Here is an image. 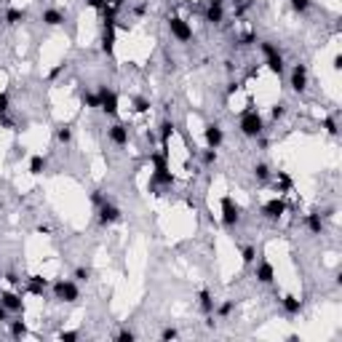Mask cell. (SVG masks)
Segmentation results:
<instances>
[{
	"instance_id": "6da1fadb",
	"label": "cell",
	"mask_w": 342,
	"mask_h": 342,
	"mask_svg": "<svg viewBox=\"0 0 342 342\" xmlns=\"http://www.w3.org/2000/svg\"><path fill=\"white\" fill-rule=\"evenodd\" d=\"M166 158H169V153H163V150H161V153L150 155V163H153V179H150V190H155L158 185H174V182H176V176L171 174Z\"/></svg>"
},
{
	"instance_id": "7a4b0ae2",
	"label": "cell",
	"mask_w": 342,
	"mask_h": 342,
	"mask_svg": "<svg viewBox=\"0 0 342 342\" xmlns=\"http://www.w3.org/2000/svg\"><path fill=\"white\" fill-rule=\"evenodd\" d=\"M262 131H265V121H262V115L254 110V102L249 99L246 110H243V115H241V134L249 136V139H256Z\"/></svg>"
},
{
	"instance_id": "3957f363",
	"label": "cell",
	"mask_w": 342,
	"mask_h": 342,
	"mask_svg": "<svg viewBox=\"0 0 342 342\" xmlns=\"http://www.w3.org/2000/svg\"><path fill=\"white\" fill-rule=\"evenodd\" d=\"M96 219H99V225L107 227V225H118L123 219V214L113 201H104L102 206H96Z\"/></svg>"
},
{
	"instance_id": "277c9868",
	"label": "cell",
	"mask_w": 342,
	"mask_h": 342,
	"mask_svg": "<svg viewBox=\"0 0 342 342\" xmlns=\"http://www.w3.org/2000/svg\"><path fill=\"white\" fill-rule=\"evenodd\" d=\"M96 96H99V110L102 113H107L110 118L118 115V94L113 88H107V86H99L96 88Z\"/></svg>"
},
{
	"instance_id": "5b68a950",
	"label": "cell",
	"mask_w": 342,
	"mask_h": 342,
	"mask_svg": "<svg viewBox=\"0 0 342 342\" xmlns=\"http://www.w3.org/2000/svg\"><path fill=\"white\" fill-rule=\"evenodd\" d=\"M54 297L59 302H75V299H81V289H78L75 281H56L54 284Z\"/></svg>"
},
{
	"instance_id": "8992f818",
	"label": "cell",
	"mask_w": 342,
	"mask_h": 342,
	"mask_svg": "<svg viewBox=\"0 0 342 342\" xmlns=\"http://www.w3.org/2000/svg\"><path fill=\"white\" fill-rule=\"evenodd\" d=\"M169 32L179 43H190V41H193V27H190L182 16H169Z\"/></svg>"
},
{
	"instance_id": "52a82bcc",
	"label": "cell",
	"mask_w": 342,
	"mask_h": 342,
	"mask_svg": "<svg viewBox=\"0 0 342 342\" xmlns=\"http://www.w3.org/2000/svg\"><path fill=\"white\" fill-rule=\"evenodd\" d=\"M238 222H241V209L235 206V201L230 198V195H225V198H222V225L235 227Z\"/></svg>"
},
{
	"instance_id": "ba28073f",
	"label": "cell",
	"mask_w": 342,
	"mask_h": 342,
	"mask_svg": "<svg viewBox=\"0 0 342 342\" xmlns=\"http://www.w3.org/2000/svg\"><path fill=\"white\" fill-rule=\"evenodd\" d=\"M115 30H118L115 19H104V35H102V51H104V56H113L115 54Z\"/></svg>"
},
{
	"instance_id": "9c48e42d",
	"label": "cell",
	"mask_w": 342,
	"mask_h": 342,
	"mask_svg": "<svg viewBox=\"0 0 342 342\" xmlns=\"http://www.w3.org/2000/svg\"><path fill=\"white\" fill-rule=\"evenodd\" d=\"M284 214H286V201L284 198H270L265 206H262V216H265V219H270V222L281 219Z\"/></svg>"
},
{
	"instance_id": "30bf717a",
	"label": "cell",
	"mask_w": 342,
	"mask_h": 342,
	"mask_svg": "<svg viewBox=\"0 0 342 342\" xmlns=\"http://www.w3.org/2000/svg\"><path fill=\"white\" fill-rule=\"evenodd\" d=\"M289 86H292L297 94L307 88V64H294L292 67V78H289Z\"/></svg>"
},
{
	"instance_id": "8fae6325",
	"label": "cell",
	"mask_w": 342,
	"mask_h": 342,
	"mask_svg": "<svg viewBox=\"0 0 342 342\" xmlns=\"http://www.w3.org/2000/svg\"><path fill=\"white\" fill-rule=\"evenodd\" d=\"M206 22L209 24H222L225 22V0H209L206 5Z\"/></svg>"
},
{
	"instance_id": "7c38bea8",
	"label": "cell",
	"mask_w": 342,
	"mask_h": 342,
	"mask_svg": "<svg viewBox=\"0 0 342 342\" xmlns=\"http://www.w3.org/2000/svg\"><path fill=\"white\" fill-rule=\"evenodd\" d=\"M107 139L118 144V147H126L128 144V126L126 123H113V126L107 128Z\"/></svg>"
},
{
	"instance_id": "4fadbf2b",
	"label": "cell",
	"mask_w": 342,
	"mask_h": 342,
	"mask_svg": "<svg viewBox=\"0 0 342 342\" xmlns=\"http://www.w3.org/2000/svg\"><path fill=\"white\" fill-rule=\"evenodd\" d=\"M203 139H206L209 147L219 150V144L225 142V131L219 128V123H209V126L203 128Z\"/></svg>"
},
{
	"instance_id": "5bb4252c",
	"label": "cell",
	"mask_w": 342,
	"mask_h": 342,
	"mask_svg": "<svg viewBox=\"0 0 342 342\" xmlns=\"http://www.w3.org/2000/svg\"><path fill=\"white\" fill-rule=\"evenodd\" d=\"M0 302H3L11 313H24V299H22V294H16V292H0Z\"/></svg>"
},
{
	"instance_id": "9a60e30c",
	"label": "cell",
	"mask_w": 342,
	"mask_h": 342,
	"mask_svg": "<svg viewBox=\"0 0 342 342\" xmlns=\"http://www.w3.org/2000/svg\"><path fill=\"white\" fill-rule=\"evenodd\" d=\"M256 281H259V284H273L275 281V267L267 259H262L259 267H256Z\"/></svg>"
},
{
	"instance_id": "2e32d148",
	"label": "cell",
	"mask_w": 342,
	"mask_h": 342,
	"mask_svg": "<svg viewBox=\"0 0 342 342\" xmlns=\"http://www.w3.org/2000/svg\"><path fill=\"white\" fill-rule=\"evenodd\" d=\"M198 307H201L203 315L214 313V297H212V292H209V289H201V292H198Z\"/></svg>"
},
{
	"instance_id": "e0dca14e",
	"label": "cell",
	"mask_w": 342,
	"mask_h": 342,
	"mask_svg": "<svg viewBox=\"0 0 342 342\" xmlns=\"http://www.w3.org/2000/svg\"><path fill=\"white\" fill-rule=\"evenodd\" d=\"M43 24H48V27H59V24H64V14L59 8H45L43 11Z\"/></svg>"
},
{
	"instance_id": "ac0fdd59",
	"label": "cell",
	"mask_w": 342,
	"mask_h": 342,
	"mask_svg": "<svg viewBox=\"0 0 342 342\" xmlns=\"http://www.w3.org/2000/svg\"><path fill=\"white\" fill-rule=\"evenodd\" d=\"M281 305H284V310H286L289 315H297V313H302V299L292 297V294H284V297H281Z\"/></svg>"
},
{
	"instance_id": "d6986e66",
	"label": "cell",
	"mask_w": 342,
	"mask_h": 342,
	"mask_svg": "<svg viewBox=\"0 0 342 342\" xmlns=\"http://www.w3.org/2000/svg\"><path fill=\"white\" fill-rule=\"evenodd\" d=\"M305 225H307V230H310L313 235H321V233H324V222H321V214H318V212H310V214H307Z\"/></svg>"
},
{
	"instance_id": "ffe728a7",
	"label": "cell",
	"mask_w": 342,
	"mask_h": 342,
	"mask_svg": "<svg viewBox=\"0 0 342 342\" xmlns=\"http://www.w3.org/2000/svg\"><path fill=\"white\" fill-rule=\"evenodd\" d=\"M171 134H174V123H171V121H163V123H161V150H163V153H169V139H171Z\"/></svg>"
},
{
	"instance_id": "44dd1931",
	"label": "cell",
	"mask_w": 342,
	"mask_h": 342,
	"mask_svg": "<svg viewBox=\"0 0 342 342\" xmlns=\"http://www.w3.org/2000/svg\"><path fill=\"white\" fill-rule=\"evenodd\" d=\"M265 64H267V70H270V72H275V75H284V56H281V54L267 56Z\"/></svg>"
},
{
	"instance_id": "7402d4cb",
	"label": "cell",
	"mask_w": 342,
	"mask_h": 342,
	"mask_svg": "<svg viewBox=\"0 0 342 342\" xmlns=\"http://www.w3.org/2000/svg\"><path fill=\"white\" fill-rule=\"evenodd\" d=\"M254 179L259 182V185L270 182V166H267V163H256L254 166Z\"/></svg>"
},
{
	"instance_id": "603a6c76",
	"label": "cell",
	"mask_w": 342,
	"mask_h": 342,
	"mask_svg": "<svg viewBox=\"0 0 342 342\" xmlns=\"http://www.w3.org/2000/svg\"><path fill=\"white\" fill-rule=\"evenodd\" d=\"M8 326H11V337L14 340L27 337V324H24V321H8Z\"/></svg>"
},
{
	"instance_id": "cb8c5ba5",
	"label": "cell",
	"mask_w": 342,
	"mask_h": 342,
	"mask_svg": "<svg viewBox=\"0 0 342 342\" xmlns=\"http://www.w3.org/2000/svg\"><path fill=\"white\" fill-rule=\"evenodd\" d=\"M27 19V14H24L22 8H8L5 11V24H19V22H24Z\"/></svg>"
},
{
	"instance_id": "d4e9b609",
	"label": "cell",
	"mask_w": 342,
	"mask_h": 342,
	"mask_svg": "<svg viewBox=\"0 0 342 342\" xmlns=\"http://www.w3.org/2000/svg\"><path fill=\"white\" fill-rule=\"evenodd\" d=\"M45 169V158L43 155H32L30 158V174H43Z\"/></svg>"
},
{
	"instance_id": "484cf974",
	"label": "cell",
	"mask_w": 342,
	"mask_h": 342,
	"mask_svg": "<svg viewBox=\"0 0 342 342\" xmlns=\"http://www.w3.org/2000/svg\"><path fill=\"white\" fill-rule=\"evenodd\" d=\"M259 51H262V56H275V54H281V51H278V45H275V43H270V41H259Z\"/></svg>"
},
{
	"instance_id": "4316f807",
	"label": "cell",
	"mask_w": 342,
	"mask_h": 342,
	"mask_svg": "<svg viewBox=\"0 0 342 342\" xmlns=\"http://www.w3.org/2000/svg\"><path fill=\"white\" fill-rule=\"evenodd\" d=\"M81 99H83V104H86V107H91V110H99V96H96V94H91V91H83V94H81Z\"/></svg>"
},
{
	"instance_id": "83f0119b",
	"label": "cell",
	"mask_w": 342,
	"mask_h": 342,
	"mask_svg": "<svg viewBox=\"0 0 342 342\" xmlns=\"http://www.w3.org/2000/svg\"><path fill=\"white\" fill-rule=\"evenodd\" d=\"M56 139L62 142V144H70L72 142V128L70 126H59L56 128Z\"/></svg>"
},
{
	"instance_id": "f1b7e54d",
	"label": "cell",
	"mask_w": 342,
	"mask_h": 342,
	"mask_svg": "<svg viewBox=\"0 0 342 342\" xmlns=\"http://www.w3.org/2000/svg\"><path fill=\"white\" fill-rule=\"evenodd\" d=\"M278 193H289V190H292V176L286 174V171H278Z\"/></svg>"
},
{
	"instance_id": "f546056e",
	"label": "cell",
	"mask_w": 342,
	"mask_h": 342,
	"mask_svg": "<svg viewBox=\"0 0 342 342\" xmlns=\"http://www.w3.org/2000/svg\"><path fill=\"white\" fill-rule=\"evenodd\" d=\"M289 3H292V8L297 11V14H305V11H310L313 0H289Z\"/></svg>"
},
{
	"instance_id": "4dcf8cb0",
	"label": "cell",
	"mask_w": 342,
	"mask_h": 342,
	"mask_svg": "<svg viewBox=\"0 0 342 342\" xmlns=\"http://www.w3.org/2000/svg\"><path fill=\"white\" fill-rule=\"evenodd\" d=\"M241 259L246 262V265H252V262L256 259V249L254 246H243L241 249Z\"/></svg>"
},
{
	"instance_id": "1f68e13d",
	"label": "cell",
	"mask_w": 342,
	"mask_h": 342,
	"mask_svg": "<svg viewBox=\"0 0 342 342\" xmlns=\"http://www.w3.org/2000/svg\"><path fill=\"white\" fill-rule=\"evenodd\" d=\"M72 278H75V281H88L91 278V267H86V265L75 267V270H72Z\"/></svg>"
},
{
	"instance_id": "d6a6232c",
	"label": "cell",
	"mask_w": 342,
	"mask_h": 342,
	"mask_svg": "<svg viewBox=\"0 0 342 342\" xmlns=\"http://www.w3.org/2000/svg\"><path fill=\"white\" fill-rule=\"evenodd\" d=\"M233 307H235V302L233 299H227V302H222L219 307H216V315H219V318H227L230 313H233Z\"/></svg>"
},
{
	"instance_id": "836d02e7",
	"label": "cell",
	"mask_w": 342,
	"mask_h": 342,
	"mask_svg": "<svg viewBox=\"0 0 342 342\" xmlns=\"http://www.w3.org/2000/svg\"><path fill=\"white\" fill-rule=\"evenodd\" d=\"M321 126H324L332 136H340V126H337V121H334V118H324V123H321Z\"/></svg>"
},
{
	"instance_id": "e575fe53",
	"label": "cell",
	"mask_w": 342,
	"mask_h": 342,
	"mask_svg": "<svg viewBox=\"0 0 342 342\" xmlns=\"http://www.w3.org/2000/svg\"><path fill=\"white\" fill-rule=\"evenodd\" d=\"M115 340H118V342H134V340H136V334L131 332V329H121V332L115 334Z\"/></svg>"
},
{
	"instance_id": "d590c367",
	"label": "cell",
	"mask_w": 342,
	"mask_h": 342,
	"mask_svg": "<svg viewBox=\"0 0 342 342\" xmlns=\"http://www.w3.org/2000/svg\"><path fill=\"white\" fill-rule=\"evenodd\" d=\"M8 107H11V96H8V91H0V115L8 113Z\"/></svg>"
},
{
	"instance_id": "8d00e7d4",
	"label": "cell",
	"mask_w": 342,
	"mask_h": 342,
	"mask_svg": "<svg viewBox=\"0 0 342 342\" xmlns=\"http://www.w3.org/2000/svg\"><path fill=\"white\" fill-rule=\"evenodd\" d=\"M270 115H273V121H281V118L286 115V104L284 102H278V104H273V110H270Z\"/></svg>"
},
{
	"instance_id": "74e56055",
	"label": "cell",
	"mask_w": 342,
	"mask_h": 342,
	"mask_svg": "<svg viewBox=\"0 0 342 342\" xmlns=\"http://www.w3.org/2000/svg\"><path fill=\"white\" fill-rule=\"evenodd\" d=\"M203 163H206V166H214V163H216V150L214 147L203 150Z\"/></svg>"
},
{
	"instance_id": "f35d334b",
	"label": "cell",
	"mask_w": 342,
	"mask_h": 342,
	"mask_svg": "<svg viewBox=\"0 0 342 342\" xmlns=\"http://www.w3.org/2000/svg\"><path fill=\"white\" fill-rule=\"evenodd\" d=\"M176 337H179V332H176L174 326H166V329L161 332V340H163V342H171V340H176Z\"/></svg>"
},
{
	"instance_id": "ab89813d",
	"label": "cell",
	"mask_w": 342,
	"mask_h": 342,
	"mask_svg": "<svg viewBox=\"0 0 342 342\" xmlns=\"http://www.w3.org/2000/svg\"><path fill=\"white\" fill-rule=\"evenodd\" d=\"M78 337H81L78 332H59L56 334V340H62V342H75Z\"/></svg>"
},
{
	"instance_id": "60d3db41",
	"label": "cell",
	"mask_w": 342,
	"mask_h": 342,
	"mask_svg": "<svg viewBox=\"0 0 342 342\" xmlns=\"http://www.w3.org/2000/svg\"><path fill=\"white\" fill-rule=\"evenodd\" d=\"M150 110V102L147 99H136L134 102V113H147Z\"/></svg>"
},
{
	"instance_id": "b9f144b4",
	"label": "cell",
	"mask_w": 342,
	"mask_h": 342,
	"mask_svg": "<svg viewBox=\"0 0 342 342\" xmlns=\"http://www.w3.org/2000/svg\"><path fill=\"white\" fill-rule=\"evenodd\" d=\"M104 201H107V195H102L99 190H94V193H91V203H94V206H102Z\"/></svg>"
},
{
	"instance_id": "7bdbcfd3",
	"label": "cell",
	"mask_w": 342,
	"mask_h": 342,
	"mask_svg": "<svg viewBox=\"0 0 342 342\" xmlns=\"http://www.w3.org/2000/svg\"><path fill=\"white\" fill-rule=\"evenodd\" d=\"M8 321H11V310L0 302V324H8Z\"/></svg>"
},
{
	"instance_id": "ee69618b",
	"label": "cell",
	"mask_w": 342,
	"mask_h": 342,
	"mask_svg": "<svg viewBox=\"0 0 342 342\" xmlns=\"http://www.w3.org/2000/svg\"><path fill=\"white\" fill-rule=\"evenodd\" d=\"M86 5H88V8H96V11H102L104 5H107V0H86Z\"/></svg>"
},
{
	"instance_id": "f6af8a7d",
	"label": "cell",
	"mask_w": 342,
	"mask_h": 342,
	"mask_svg": "<svg viewBox=\"0 0 342 342\" xmlns=\"http://www.w3.org/2000/svg\"><path fill=\"white\" fill-rule=\"evenodd\" d=\"M254 41H256V35H254V32H246V35H243L241 41H238V45H252Z\"/></svg>"
},
{
	"instance_id": "bcb514c9",
	"label": "cell",
	"mask_w": 342,
	"mask_h": 342,
	"mask_svg": "<svg viewBox=\"0 0 342 342\" xmlns=\"http://www.w3.org/2000/svg\"><path fill=\"white\" fill-rule=\"evenodd\" d=\"M0 126H3V128H14V121H11L8 115H0Z\"/></svg>"
},
{
	"instance_id": "7dc6e473",
	"label": "cell",
	"mask_w": 342,
	"mask_h": 342,
	"mask_svg": "<svg viewBox=\"0 0 342 342\" xmlns=\"http://www.w3.org/2000/svg\"><path fill=\"white\" fill-rule=\"evenodd\" d=\"M62 70H64V64H56V67L48 72V78H51V81H54V78H59V75H62Z\"/></svg>"
},
{
	"instance_id": "c3c4849f",
	"label": "cell",
	"mask_w": 342,
	"mask_h": 342,
	"mask_svg": "<svg viewBox=\"0 0 342 342\" xmlns=\"http://www.w3.org/2000/svg\"><path fill=\"white\" fill-rule=\"evenodd\" d=\"M238 88H241V83H230V86H227V96L238 94Z\"/></svg>"
},
{
	"instance_id": "681fc988",
	"label": "cell",
	"mask_w": 342,
	"mask_h": 342,
	"mask_svg": "<svg viewBox=\"0 0 342 342\" xmlns=\"http://www.w3.org/2000/svg\"><path fill=\"white\" fill-rule=\"evenodd\" d=\"M332 67H334V70H337V72L342 70V56H340V54H337V56H334V62H332Z\"/></svg>"
},
{
	"instance_id": "f907efd6",
	"label": "cell",
	"mask_w": 342,
	"mask_h": 342,
	"mask_svg": "<svg viewBox=\"0 0 342 342\" xmlns=\"http://www.w3.org/2000/svg\"><path fill=\"white\" fill-rule=\"evenodd\" d=\"M5 281H8V284H19L22 278H16V273H5Z\"/></svg>"
},
{
	"instance_id": "816d5d0a",
	"label": "cell",
	"mask_w": 342,
	"mask_h": 342,
	"mask_svg": "<svg viewBox=\"0 0 342 342\" xmlns=\"http://www.w3.org/2000/svg\"><path fill=\"white\" fill-rule=\"evenodd\" d=\"M38 233H41V235H51V227L48 225H38Z\"/></svg>"
},
{
	"instance_id": "f5cc1de1",
	"label": "cell",
	"mask_w": 342,
	"mask_h": 342,
	"mask_svg": "<svg viewBox=\"0 0 342 342\" xmlns=\"http://www.w3.org/2000/svg\"><path fill=\"white\" fill-rule=\"evenodd\" d=\"M144 11H147V5H144V3H139V5H136V8H134V14H136V16H142Z\"/></svg>"
},
{
	"instance_id": "db71d44e",
	"label": "cell",
	"mask_w": 342,
	"mask_h": 342,
	"mask_svg": "<svg viewBox=\"0 0 342 342\" xmlns=\"http://www.w3.org/2000/svg\"><path fill=\"white\" fill-rule=\"evenodd\" d=\"M107 3H113L115 8H121V5H123V0H107Z\"/></svg>"
}]
</instances>
